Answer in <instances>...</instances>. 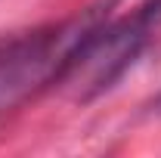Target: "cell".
<instances>
[{
    "instance_id": "6da1fadb",
    "label": "cell",
    "mask_w": 161,
    "mask_h": 158,
    "mask_svg": "<svg viewBox=\"0 0 161 158\" xmlns=\"http://www.w3.org/2000/svg\"><path fill=\"white\" fill-rule=\"evenodd\" d=\"M118 0H96L50 31H34L0 50V112L31 96L37 87L59 84L80 47L108 22Z\"/></svg>"
},
{
    "instance_id": "7a4b0ae2",
    "label": "cell",
    "mask_w": 161,
    "mask_h": 158,
    "mask_svg": "<svg viewBox=\"0 0 161 158\" xmlns=\"http://www.w3.org/2000/svg\"><path fill=\"white\" fill-rule=\"evenodd\" d=\"M161 25V0H146L136 6L133 16L121 22H105L93 37L80 47L75 62L62 75L59 84H68L75 99H93L108 90L115 81L130 68V62L140 56L149 34Z\"/></svg>"
}]
</instances>
